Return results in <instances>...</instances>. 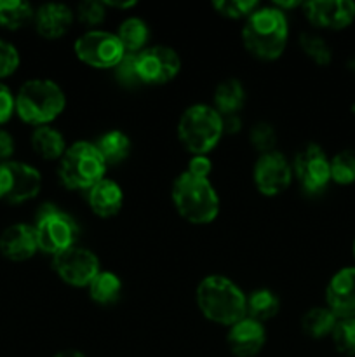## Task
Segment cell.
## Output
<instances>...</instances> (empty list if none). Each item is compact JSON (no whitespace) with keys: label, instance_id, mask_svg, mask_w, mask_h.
<instances>
[{"label":"cell","instance_id":"obj_1","mask_svg":"<svg viewBox=\"0 0 355 357\" xmlns=\"http://www.w3.org/2000/svg\"><path fill=\"white\" fill-rule=\"evenodd\" d=\"M289 26L284 10L258 7L242 28L244 47L258 59L274 61L281 58L287 44Z\"/></svg>","mask_w":355,"mask_h":357},{"label":"cell","instance_id":"obj_2","mask_svg":"<svg viewBox=\"0 0 355 357\" xmlns=\"http://www.w3.org/2000/svg\"><path fill=\"white\" fill-rule=\"evenodd\" d=\"M197 305L205 319L233 326L247 316V296L225 275H207L197 288Z\"/></svg>","mask_w":355,"mask_h":357},{"label":"cell","instance_id":"obj_3","mask_svg":"<svg viewBox=\"0 0 355 357\" xmlns=\"http://www.w3.org/2000/svg\"><path fill=\"white\" fill-rule=\"evenodd\" d=\"M171 197L181 218L194 225H207L219 213V197L209 178L195 176L188 171L174 180Z\"/></svg>","mask_w":355,"mask_h":357},{"label":"cell","instance_id":"obj_4","mask_svg":"<svg viewBox=\"0 0 355 357\" xmlns=\"http://www.w3.org/2000/svg\"><path fill=\"white\" fill-rule=\"evenodd\" d=\"M66 96L61 87L49 79L28 80L16 96V114L31 126H47L63 114Z\"/></svg>","mask_w":355,"mask_h":357},{"label":"cell","instance_id":"obj_5","mask_svg":"<svg viewBox=\"0 0 355 357\" xmlns=\"http://www.w3.org/2000/svg\"><path fill=\"white\" fill-rule=\"evenodd\" d=\"M106 162L94 143L77 142L59 159V180L72 190H89L104 178Z\"/></svg>","mask_w":355,"mask_h":357},{"label":"cell","instance_id":"obj_6","mask_svg":"<svg viewBox=\"0 0 355 357\" xmlns=\"http://www.w3.org/2000/svg\"><path fill=\"white\" fill-rule=\"evenodd\" d=\"M178 136L188 152L205 155L223 136V117L207 105H191L178 122Z\"/></svg>","mask_w":355,"mask_h":357},{"label":"cell","instance_id":"obj_7","mask_svg":"<svg viewBox=\"0 0 355 357\" xmlns=\"http://www.w3.org/2000/svg\"><path fill=\"white\" fill-rule=\"evenodd\" d=\"M33 227L38 250L52 257L75 246L79 237V227L75 220L52 204H44L38 209Z\"/></svg>","mask_w":355,"mask_h":357},{"label":"cell","instance_id":"obj_8","mask_svg":"<svg viewBox=\"0 0 355 357\" xmlns=\"http://www.w3.org/2000/svg\"><path fill=\"white\" fill-rule=\"evenodd\" d=\"M42 187V176L33 166L17 160L0 164V201L21 204L37 197Z\"/></svg>","mask_w":355,"mask_h":357},{"label":"cell","instance_id":"obj_9","mask_svg":"<svg viewBox=\"0 0 355 357\" xmlns=\"http://www.w3.org/2000/svg\"><path fill=\"white\" fill-rule=\"evenodd\" d=\"M75 54L80 61L94 68H115L125 56V51L115 33L90 30L77 38Z\"/></svg>","mask_w":355,"mask_h":357},{"label":"cell","instance_id":"obj_10","mask_svg":"<svg viewBox=\"0 0 355 357\" xmlns=\"http://www.w3.org/2000/svg\"><path fill=\"white\" fill-rule=\"evenodd\" d=\"M52 267L63 282L75 288L89 286L100 274V260L86 248L72 246L52 257Z\"/></svg>","mask_w":355,"mask_h":357},{"label":"cell","instance_id":"obj_11","mask_svg":"<svg viewBox=\"0 0 355 357\" xmlns=\"http://www.w3.org/2000/svg\"><path fill=\"white\" fill-rule=\"evenodd\" d=\"M136 70L141 84H152V86L167 84L180 73V54L166 45L146 47L136 54Z\"/></svg>","mask_w":355,"mask_h":357},{"label":"cell","instance_id":"obj_12","mask_svg":"<svg viewBox=\"0 0 355 357\" xmlns=\"http://www.w3.org/2000/svg\"><path fill=\"white\" fill-rule=\"evenodd\" d=\"M292 173L306 194L317 195L326 190L331 181V160L319 145H306L296 153Z\"/></svg>","mask_w":355,"mask_h":357},{"label":"cell","instance_id":"obj_13","mask_svg":"<svg viewBox=\"0 0 355 357\" xmlns=\"http://www.w3.org/2000/svg\"><path fill=\"white\" fill-rule=\"evenodd\" d=\"M253 178L261 195L274 197V195L282 194L291 185L292 166H289L284 153L277 150L261 153L254 164Z\"/></svg>","mask_w":355,"mask_h":357},{"label":"cell","instance_id":"obj_14","mask_svg":"<svg viewBox=\"0 0 355 357\" xmlns=\"http://www.w3.org/2000/svg\"><path fill=\"white\" fill-rule=\"evenodd\" d=\"M305 16L313 26L326 30H345L355 20L352 0H312L303 3Z\"/></svg>","mask_w":355,"mask_h":357},{"label":"cell","instance_id":"obj_15","mask_svg":"<svg viewBox=\"0 0 355 357\" xmlns=\"http://www.w3.org/2000/svg\"><path fill=\"white\" fill-rule=\"evenodd\" d=\"M326 307L338 317H355V267H345L331 278L326 288Z\"/></svg>","mask_w":355,"mask_h":357},{"label":"cell","instance_id":"obj_16","mask_svg":"<svg viewBox=\"0 0 355 357\" xmlns=\"http://www.w3.org/2000/svg\"><path fill=\"white\" fill-rule=\"evenodd\" d=\"M267 342L265 326L251 317H244L239 323L230 326L226 344L235 357H254L261 352Z\"/></svg>","mask_w":355,"mask_h":357},{"label":"cell","instance_id":"obj_17","mask_svg":"<svg viewBox=\"0 0 355 357\" xmlns=\"http://www.w3.org/2000/svg\"><path fill=\"white\" fill-rule=\"evenodd\" d=\"M38 251L35 227L16 223L7 227L0 236V253L13 261H24Z\"/></svg>","mask_w":355,"mask_h":357},{"label":"cell","instance_id":"obj_18","mask_svg":"<svg viewBox=\"0 0 355 357\" xmlns=\"http://www.w3.org/2000/svg\"><path fill=\"white\" fill-rule=\"evenodd\" d=\"M75 14L65 3H44L35 10V30L47 40L61 38L72 26Z\"/></svg>","mask_w":355,"mask_h":357},{"label":"cell","instance_id":"obj_19","mask_svg":"<svg viewBox=\"0 0 355 357\" xmlns=\"http://www.w3.org/2000/svg\"><path fill=\"white\" fill-rule=\"evenodd\" d=\"M87 202L94 215L100 218H111L117 215L124 204V192L110 178H103L87 190Z\"/></svg>","mask_w":355,"mask_h":357},{"label":"cell","instance_id":"obj_20","mask_svg":"<svg viewBox=\"0 0 355 357\" xmlns=\"http://www.w3.org/2000/svg\"><path fill=\"white\" fill-rule=\"evenodd\" d=\"M31 149L45 160L61 159L66 152V142L58 129L51 126H40L31 135Z\"/></svg>","mask_w":355,"mask_h":357},{"label":"cell","instance_id":"obj_21","mask_svg":"<svg viewBox=\"0 0 355 357\" xmlns=\"http://www.w3.org/2000/svg\"><path fill=\"white\" fill-rule=\"evenodd\" d=\"M244 101H246V91L244 86L237 79L223 80L218 84L214 91V110L221 117L226 115H237V112L242 110Z\"/></svg>","mask_w":355,"mask_h":357},{"label":"cell","instance_id":"obj_22","mask_svg":"<svg viewBox=\"0 0 355 357\" xmlns=\"http://www.w3.org/2000/svg\"><path fill=\"white\" fill-rule=\"evenodd\" d=\"M117 37L124 47L125 54H138L146 49V42L150 38V28L139 17H127L120 23Z\"/></svg>","mask_w":355,"mask_h":357},{"label":"cell","instance_id":"obj_23","mask_svg":"<svg viewBox=\"0 0 355 357\" xmlns=\"http://www.w3.org/2000/svg\"><path fill=\"white\" fill-rule=\"evenodd\" d=\"M278 309H281V300L271 289H254L247 296V317L258 321V323L275 317L278 314Z\"/></svg>","mask_w":355,"mask_h":357},{"label":"cell","instance_id":"obj_24","mask_svg":"<svg viewBox=\"0 0 355 357\" xmlns=\"http://www.w3.org/2000/svg\"><path fill=\"white\" fill-rule=\"evenodd\" d=\"M336 323L338 317L327 307H313L303 316L301 328L306 337L320 340V338L331 337Z\"/></svg>","mask_w":355,"mask_h":357},{"label":"cell","instance_id":"obj_25","mask_svg":"<svg viewBox=\"0 0 355 357\" xmlns=\"http://www.w3.org/2000/svg\"><path fill=\"white\" fill-rule=\"evenodd\" d=\"M94 145L100 150L101 157L104 159L106 166L108 164L115 166V164L124 162L129 157V153H131V139L122 131L106 132Z\"/></svg>","mask_w":355,"mask_h":357},{"label":"cell","instance_id":"obj_26","mask_svg":"<svg viewBox=\"0 0 355 357\" xmlns=\"http://www.w3.org/2000/svg\"><path fill=\"white\" fill-rule=\"evenodd\" d=\"M89 296L100 305H111L122 293V281L113 272H101L90 281Z\"/></svg>","mask_w":355,"mask_h":357},{"label":"cell","instance_id":"obj_27","mask_svg":"<svg viewBox=\"0 0 355 357\" xmlns=\"http://www.w3.org/2000/svg\"><path fill=\"white\" fill-rule=\"evenodd\" d=\"M35 16L33 7L21 0H0V26L19 30Z\"/></svg>","mask_w":355,"mask_h":357},{"label":"cell","instance_id":"obj_28","mask_svg":"<svg viewBox=\"0 0 355 357\" xmlns=\"http://www.w3.org/2000/svg\"><path fill=\"white\" fill-rule=\"evenodd\" d=\"M331 180L338 185L355 183V150H343L331 159Z\"/></svg>","mask_w":355,"mask_h":357},{"label":"cell","instance_id":"obj_29","mask_svg":"<svg viewBox=\"0 0 355 357\" xmlns=\"http://www.w3.org/2000/svg\"><path fill=\"white\" fill-rule=\"evenodd\" d=\"M333 344L336 351L345 357L355 356V317H348V319H338L336 326H334L333 333Z\"/></svg>","mask_w":355,"mask_h":357},{"label":"cell","instance_id":"obj_30","mask_svg":"<svg viewBox=\"0 0 355 357\" xmlns=\"http://www.w3.org/2000/svg\"><path fill=\"white\" fill-rule=\"evenodd\" d=\"M299 45H301L303 52L312 59L313 63L320 66L329 65L331 59H333V51L327 45V42L322 37L313 33H301L299 37Z\"/></svg>","mask_w":355,"mask_h":357},{"label":"cell","instance_id":"obj_31","mask_svg":"<svg viewBox=\"0 0 355 357\" xmlns=\"http://www.w3.org/2000/svg\"><path fill=\"white\" fill-rule=\"evenodd\" d=\"M212 7L216 13L228 20H240V17L247 20L260 6L254 0H218L212 3Z\"/></svg>","mask_w":355,"mask_h":357},{"label":"cell","instance_id":"obj_32","mask_svg":"<svg viewBox=\"0 0 355 357\" xmlns=\"http://www.w3.org/2000/svg\"><path fill=\"white\" fill-rule=\"evenodd\" d=\"M251 143L260 153L274 152L275 143H277V135L275 129L267 122H260L251 129Z\"/></svg>","mask_w":355,"mask_h":357},{"label":"cell","instance_id":"obj_33","mask_svg":"<svg viewBox=\"0 0 355 357\" xmlns=\"http://www.w3.org/2000/svg\"><path fill=\"white\" fill-rule=\"evenodd\" d=\"M104 3L103 2H96V0H86V2L79 3L77 7V20L80 21L86 26H97V24L103 23L104 20Z\"/></svg>","mask_w":355,"mask_h":357},{"label":"cell","instance_id":"obj_34","mask_svg":"<svg viewBox=\"0 0 355 357\" xmlns=\"http://www.w3.org/2000/svg\"><path fill=\"white\" fill-rule=\"evenodd\" d=\"M115 77L118 82L125 87H134L141 84L138 77V70H136V54H125L122 61L115 66Z\"/></svg>","mask_w":355,"mask_h":357},{"label":"cell","instance_id":"obj_35","mask_svg":"<svg viewBox=\"0 0 355 357\" xmlns=\"http://www.w3.org/2000/svg\"><path fill=\"white\" fill-rule=\"evenodd\" d=\"M19 66V52L13 44L0 40V79L13 75Z\"/></svg>","mask_w":355,"mask_h":357},{"label":"cell","instance_id":"obj_36","mask_svg":"<svg viewBox=\"0 0 355 357\" xmlns=\"http://www.w3.org/2000/svg\"><path fill=\"white\" fill-rule=\"evenodd\" d=\"M16 112V96L6 84L0 82V124H6Z\"/></svg>","mask_w":355,"mask_h":357},{"label":"cell","instance_id":"obj_37","mask_svg":"<svg viewBox=\"0 0 355 357\" xmlns=\"http://www.w3.org/2000/svg\"><path fill=\"white\" fill-rule=\"evenodd\" d=\"M188 173L195 174V176L207 178L211 173V160L205 155H194L191 157L190 164H188Z\"/></svg>","mask_w":355,"mask_h":357},{"label":"cell","instance_id":"obj_38","mask_svg":"<svg viewBox=\"0 0 355 357\" xmlns=\"http://www.w3.org/2000/svg\"><path fill=\"white\" fill-rule=\"evenodd\" d=\"M14 153V139L7 131L0 129V164L7 162Z\"/></svg>","mask_w":355,"mask_h":357},{"label":"cell","instance_id":"obj_39","mask_svg":"<svg viewBox=\"0 0 355 357\" xmlns=\"http://www.w3.org/2000/svg\"><path fill=\"white\" fill-rule=\"evenodd\" d=\"M240 128H242V122H240L239 115H226L223 117V132H239Z\"/></svg>","mask_w":355,"mask_h":357},{"label":"cell","instance_id":"obj_40","mask_svg":"<svg viewBox=\"0 0 355 357\" xmlns=\"http://www.w3.org/2000/svg\"><path fill=\"white\" fill-rule=\"evenodd\" d=\"M103 3L108 7H115V9H131L136 6V2H111V0H106Z\"/></svg>","mask_w":355,"mask_h":357},{"label":"cell","instance_id":"obj_41","mask_svg":"<svg viewBox=\"0 0 355 357\" xmlns=\"http://www.w3.org/2000/svg\"><path fill=\"white\" fill-rule=\"evenodd\" d=\"M54 357H86L82 352H77V351H63L59 354H56Z\"/></svg>","mask_w":355,"mask_h":357},{"label":"cell","instance_id":"obj_42","mask_svg":"<svg viewBox=\"0 0 355 357\" xmlns=\"http://www.w3.org/2000/svg\"><path fill=\"white\" fill-rule=\"evenodd\" d=\"M348 68H350V70H352V72H354V73H355V58H354V59H352V61H350V63H348Z\"/></svg>","mask_w":355,"mask_h":357},{"label":"cell","instance_id":"obj_43","mask_svg":"<svg viewBox=\"0 0 355 357\" xmlns=\"http://www.w3.org/2000/svg\"><path fill=\"white\" fill-rule=\"evenodd\" d=\"M354 258H355V241H354Z\"/></svg>","mask_w":355,"mask_h":357}]
</instances>
